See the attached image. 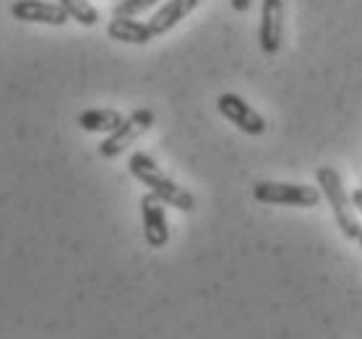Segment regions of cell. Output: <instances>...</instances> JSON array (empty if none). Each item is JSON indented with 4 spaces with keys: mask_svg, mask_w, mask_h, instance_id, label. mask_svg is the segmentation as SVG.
I'll return each instance as SVG.
<instances>
[{
    "mask_svg": "<svg viewBox=\"0 0 362 339\" xmlns=\"http://www.w3.org/2000/svg\"><path fill=\"white\" fill-rule=\"evenodd\" d=\"M128 170L136 180H141L148 188V193H154L157 199H162L167 207L177 209V212H193L196 209V199L188 188H182L170 178L167 173H162V167L154 162V157H148L146 151H133L128 159Z\"/></svg>",
    "mask_w": 362,
    "mask_h": 339,
    "instance_id": "6da1fadb",
    "label": "cell"
},
{
    "mask_svg": "<svg viewBox=\"0 0 362 339\" xmlns=\"http://www.w3.org/2000/svg\"><path fill=\"white\" fill-rule=\"evenodd\" d=\"M315 180H318V188H321V193L329 199L331 209H334V219H337L341 235L349 240H357L360 238V230H362L360 219H357V214H354L352 196H346L339 173L334 170V167H318V170H315Z\"/></svg>",
    "mask_w": 362,
    "mask_h": 339,
    "instance_id": "7a4b0ae2",
    "label": "cell"
},
{
    "mask_svg": "<svg viewBox=\"0 0 362 339\" xmlns=\"http://www.w3.org/2000/svg\"><path fill=\"white\" fill-rule=\"evenodd\" d=\"M253 196L261 204H281V207L310 209L321 201V188L313 185H295V183H272L261 180L253 185Z\"/></svg>",
    "mask_w": 362,
    "mask_h": 339,
    "instance_id": "3957f363",
    "label": "cell"
},
{
    "mask_svg": "<svg viewBox=\"0 0 362 339\" xmlns=\"http://www.w3.org/2000/svg\"><path fill=\"white\" fill-rule=\"evenodd\" d=\"M151 125H154V113H151V110H146V108L133 110L131 115L120 123V128L107 133V139L99 144V154H102L105 159L120 157L133 141H139Z\"/></svg>",
    "mask_w": 362,
    "mask_h": 339,
    "instance_id": "277c9868",
    "label": "cell"
},
{
    "mask_svg": "<svg viewBox=\"0 0 362 339\" xmlns=\"http://www.w3.org/2000/svg\"><path fill=\"white\" fill-rule=\"evenodd\" d=\"M165 201L157 199L154 193H146L141 199V219H144V238H146L148 248H165L170 243V224H167Z\"/></svg>",
    "mask_w": 362,
    "mask_h": 339,
    "instance_id": "5b68a950",
    "label": "cell"
},
{
    "mask_svg": "<svg viewBox=\"0 0 362 339\" xmlns=\"http://www.w3.org/2000/svg\"><path fill=\"white\" fill-rule=\"evenodd\" d=\"M216 110H219L238 131L247 133V136H261V133L266 131L264 117L258 115L243 97L232 94V91H227V94H222V97L216 100Z\"/></svg>",
    "mask_w": 362,
    "mask_h": 339,
    "instance_id": "8992f818",
    "label": "cell"
},
{
    "mask_svg": "<svg viewBox=\"0 0 362 339\" xmlns=\"http://www.w3.org/2000/svg\"><path fill=\"white\" fill-rule=\"evenodd\" d=\"M11 13H13L16 21L47 24V26H63L71 18L60 3H49V0H16L11 6Z\"/></svg>",
    "mask_w": 362,
    "mask_h": 339,
    "instance_id": "52a82bcc",
    "label": "cell"
},
{
    "mask_svg": "<svg viewBox=\"0 0 362 339\" xmlns=\"http://www.w3.org/2000/svg\"><path fill=\"white\" fill-rule=\"evenodd\" d=\"M284 37V6L281 0H264L261 6V26H258V45L266 55L281 50Z\"/></svg>",
    "mask_w": 362,
    "mask_h": 339,
    "instance_id": "ba28073f",
    "label": "cell"
},
{
    "mask_svg": "<svg viewBox=\"0 0 362 339\" xmlns=\"http://www.w3.org/2000/svg\"><path fill=\"white\" fill-rule=\"evenodd\" d=\"M196 8H198V0H167L165 6L148 18V29H151L154 37H162V34H167L173 26L180 24L182 18L188 16V13H193Z\"/></svg>",
    "mask_w": 362,
    "mask_h": 339,
    "instance_id": "9c48e42d",
    "label": "cell"
},
{
    "mask_svg": "<svg viewBox=\"0 0 362 339\" xmlns=\"http://www.w3.org/2000/svg\"><path fill=\"white\" fill-rule=\"evenodd\" d=\"M107 37L115 42H125V45H146L154 40L148 24L136 21V16H112L107 24Z\"/></svg>",
    "mask_w": 362,
    "mask_h": 339,
    "instance_id": "30bf717a",
    "label": "cell"
},
{
    "mask_svg": "<svg viewBox=\"0 0 362 339\" xmlns=\"http://www.w3.org/2000/svg\"><path fill=\"white\" fill-rule=\"evenodd\" d=\"M125 117L123 113H117V110H110V108H94V110H83L81 115H78V125H81L83 131L89 133H112L120 128Z\"/></svg>",
    "mask_w": 362,
    "mask_h": 339,
    "instance_id": "8fae6325",
    "label": "cell"
},
{
    "mask_svg": "<svg viewBox=\"0 0 362 339\" xmlns=\"http://www.w3.org/2000/svg\"><path fill=\"white\" fill-rule=\"evenodd\" d=\"M60 6L66 8V13L74 21H78L81 26H97L99 21V11L91 6L89 0H58Z\"/></svg>",
    "mask_w": 362,
    "mask_h": 339,
    "instance_id": "7c38bea8",
    "label": "cell"
},
{
    "mask_svg": "<svg viewBox=\"0 0 362 339\" xmlns=\"http://www.w3.org/2000/svg\"><path fill=\"white\" fill-rule=\"evenodd\" d=\"M154 3H159V0H120L112 11V16H139V13L151 8Z\"/></svg>",
    "mask_w": 362,
    "mask_h": 339,
    "instance_id": "4fadbf2b",
    "label": "cell"
},
{
    "mask_svg": "<svg viewBox=\"0 0 362 339\" xmlns=\"http://www.w3.org/2000/svg\"><path fill=\"white\" fill-rule=\"evenodd\" d=\"M230 3L238 13H245V11H250V6H253V0H230Z\"/></svg>",
    "mask_w": 362,
    "mask_h": 339,
    "instance_id": "5bb4252c",
    "label": "cell"
},
{
    "mask_svg": "<svg viewBox=\"0 0 362 339\" xmlns=\"http://www.w3.org/2000/svg\"><path fill=\"white\" fill-rule=\"evenodd\" d=\"M352 204L357 209H360V214H362V188H354V193H352Z\"/></svg>",
    "mask_w": 362,
    "mask_h": 339,
    "instance_id": "9a60e30c",
    "label": "cell"
},
{
    "mask_svg": "<svg viewBox=\"0 0 362 339\" xmlns=\"http://www.w3.org/2000/svg\"><path fill=\"white\" fill-rule=\"evenodd\" d=\"M357 240H360V248H362V230H360V238H357Z\"/></svg>",
    "mask_w": 362,
    "mask_h": 339,
    "instance_id": "2e32d148",
    "label": "cell"
}]
</instances>
